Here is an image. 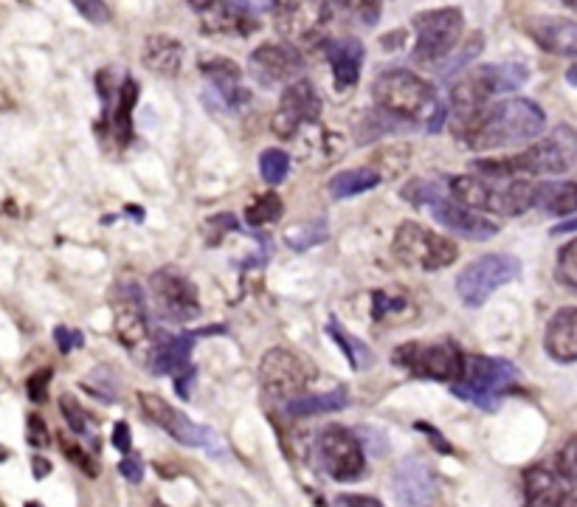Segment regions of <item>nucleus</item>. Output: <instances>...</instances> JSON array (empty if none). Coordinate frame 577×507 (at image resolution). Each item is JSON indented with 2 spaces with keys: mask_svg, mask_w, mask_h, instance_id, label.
Here are the masks:
<instances>
[{
  "mask_svg": "<svg viewBox=\"0 0 577 507\" xmlns=\"http://www.w3.org/2000/svg\"><path fill=\"white\" fill-rule=\"evenodd\" d=\"M527 79H530V68L521 62L482 65V68L465 71V77L456 82L448 99V119L456 139L465 141L473 124L485 113L490 96L518 91L521 85H527Z\"/></svg>",
  "mask_w": 577,
  "mask_h": 507,
  "instance_id": "f257e3e1",
  "label": "nucleus"
},
{
  "mask_svg": "<svg viewBox=\"0 0 577 507\" xmlns=\"http://www.w3.org/2000/svg\"><path fill=\"white\" fill-rule=\"evenodd\" d=\"M471 169L485 181H513L521 175H577V133L561 124L530 150L513 158L473 161Z\"/></svg>",
  "mask_w": 577,
  "mask_h": 507,
  "instance_id": "f03ea898",
  "label": "nucleus"
},
{
  "mask_svg": "<svg viewBox=\"0 0 577 507\" xmlns=\"http://www.w3.org/2000/svg\"><path fill=\"white\" fill-rule=\"evenodd\" d=\"M372 96L380 113L392 116L397 122H426L428 130L437 133L448 119V105L440 102L437 88L403 68L383 71L372 85Z\"/></svg>",
  "mask_w": 577,
  "mask_h": 507,
  "instance_id": "7ed1b4c3",
  "label": "nucleus"
},
{
  "mask_svg": "<svg viewBox=\"0 0 577 507\" xmlns=\"http://www.w3.org/2000/svg\"><path fill=\"white\" fill-rule=\"evenodd\" d=\"M547 127V113L532 99H504L485 108L479 122L473 124L471 133L462 144H468L476 153H490V150H504L513 144L538 139Z\"/></svg>",
  "mask_w": 577,
  "mask_h": 507,
  "instance_id": "20e7f679",
  "label": "nucleus"
},
{
  "mask_svg": "<svg viewBox=\"0 0 577 507\" xmlns=\"http://www.w3.org/2000/svg\"><path fill=\"white\" fill-rule=\"evenodd\" d=\"M524 507H577V434L552 465L524 471Z\"/></svg>",
  "mask_w": 577,
  "mask_h": 507,
  "instance_id": "39448f33",
  "label": "nucleus"
},
{
  "mask_svg": "<svg viewBox=\"0 0 577 507\" xmlns=\"http://www.w3.org/2000/svg\"><path fill=\"white\" fill-rule=\"evenodd\" d=\"M518 369L504 361V358H490V355H471L465 364V375L454 389L456 398L471 400L473 406L493 412L499 409L502 398L516 386Z\"/></svg>",
  "mask_w": 577,
  "mask_h": 507,
  "instance_id": "423d86ee",
  "label": "nucleus"
},
{
  "mask_svg": "<svg viewBox=\"0 0 577 507\" xmlns=\"http://www.w3.org/2000/svg\"><path fill=\"white\" fill-rule=\"evenodd\" d=\"M395 367L409 369L411 375L426 378V381H440V384L456 386L465 375V364L468 358L456 347L454 341H434V344H423V341H409L403 347H397L392 353Z\"/></svg>",
  "mask_w": 577,
  "mask_h": 507,
  "instance_id": "0eeeda50",
  "label": "nucleus"
},
{
  "mask_svg": "<svg viewBox=\"0 0 577 507\" xmlns=\"http://www.w3.org/2000/svg\"><path fill=\"white\" fill-rule=\"evenodd\" d=\"M392 251L403 265L417 271H442L454 265L459 257V248L445 234L426 229L420 223H400L392 240Z\"/></svg>",
  "mask_w": 577,
  "mask_h": 507,
  "instance_id": "6e6552de",
  "label": "nucleus"
},
{
  "mask_svg": "<svg viewBox=\"0 0 577 507\" xmlns=\"http://www.w3.org/2000/svg\"><path fill=\"white\" fill-rule=\"evenodd\" d=\"M462 29H465V17L454 6L420 12L414 17V31H417V43L411 51L414 62L431 68V65L448 60L462 37Z\"/></svg>",
  "mask_w": 577,
  "mask_h": 507,
  "instance_id": "1a4fd4ad",
  "label": "nucleus"
},
{
  "mask_svg": "<svg viewBox=\"0 0 577 507\" xmlns=\"http://www.w3.org/2000/svg\"><path fill=\"white\" fill-rule=\"evenodd\" d=\"M521 274V262L510 254H485L473 260L459 279H456V293L468 308H482L493 293L502 285L513 282Z\"/></svg>",
  "mask_w": 577,
  "mask_h": 507,
  "instance_id": "9d476101",
  "label": "nucleus"
},
{
  "mask_svg": "<svg viewBox=\"0 0 577 507\" xmlns=\"http://www.w3.org/2000/svg\"><path fill=\"white\" fill-rule=\"evenodd\" d=\"M333 23L330 0H293L276 12V31L293 48H319Z\"/></svg>",
  "mask_w": 577,
  "mask_h": 507,
  "instance_id": "9b49d317",
  "label": "nucleus"
},
{
  "mask_svg": "<svg viewBox=\"0 0 577 507\" xmlns=\"http://www.w3.org/2000/svg\"><path fill=\"white\" fill-rule=\"evenodd\" d=\"M150 296L158 313L172 319V322H195L200 316L198 288L175 265H164V268H158L152 274Z\"/></svg>",
  "mask_w": 577,
  "mask_h": 507,
  "instance_id": "f8f14e48",
  "label": "nucleus"
},
{
  "mask_svg": "<svg viewBox=\"0 0 577 507\" xmlns=\"http://www.w3.org/2000/svg\"><path fill=\"white\" fill-rule=\"evenodd\" d=\"M313 375L316 372L307 367L299 355L282 350V347L268 350L259 361V384L265 389V395L271 400H282V403L302 398Z\"/></svg>",
  "mask_w": 577,
  "mask_h": 507,
  "instance_id": "ddd939ff",
  "label": "nucleus"
},
{
  "mask_svg": "<svg viewBox=\"0 0 577 507\" xmlns=\"http://www.w3.org/2000/svg\"><path fill=\"white\" fill-rule=\"evenodd\" d=\"M366 451L358 434L344 426H327L319 434V457L335 482H355L364 474Z\"/></svg>",
  "mask_w": 577,
  "mask_h": 507,
  "instance_id": "4468645a",
  "label": "nucleus"
},
{
  "mask_svg": "<svg viewBox=\"0 0 577 507\" xmlns=\"http://www.w3.org/2000/svg\"><path fill=\"white\" fill-rule=\"evenodd\" d=\"M138 403H141V412L147 420H152L158 429H164L183 446L189 448H206V451H217V434L209 426H200L192 423L189 417L178 412L175 406H169L161 395H152V392H138Z\"/></svg>",
  "mask_w": 577,
  "mask_h": 507,
  "instance_id": "2eb2a0df",
  "label": "nucleus"
},
{
  "mask_svg": "<svg viewBox=\"0 0 577 507\" xmlns=\"http://www.w3.org/2000/svg\"><path fill=\"white\" fill-rule=\"evenodd\" d=\"M321 119V99L316 88L307 79H296L293 85L285 88L282 102L274 113V133L279 139H293L302 127L319 122Z\"/></svg>",
  "mask_w": 577,
  "mask_h": 507,
  "instance_id": "dca6fc26",
  "label": "nucleus"
},
{
  "mask_svg": "<svg viewBox=\"0 0 577 507\" xmlns=\"http://www.w3.org/2000/svg\"><path fill=\"white\" fill-rule=\"evenodd\" d=\"M248 71L265 88H276V85H293V79L304 74V57L299 48L288 43H265L259 46L251 60H248Z\"/></svg>",
  "mask_w": 577,
  "mask_h": 507,
  "instance_id": "f3484780",
  "label": "nucleus"
},
{
  "mask_svg": "<svg viewBox=\"0 0 577 507\" xmlns=\"http://www.w3.org/2000/svg\"><path fill=\"white\" fill-rule=\"evenodd\" d=\"M113 333L124 347H138L150 336L147 310L138 285H119L113 291Z\"/></svg>",
  "mask_w": 577,
  "mask_h": 507,
  "instance_id": "a211bd4d",
  "label": "nucleus"
},
{
  "mask_svg": "<svg viewBox=\"0 0 577 507\" xmlns=\"http://www.w3.org/2000/svg\"><path fill=\"white\" fill-rule=\"evenodd\" d=\"M428 212L434 215V220L445 226L448 231H454L459 237H468V240H476V243H485V240H493L499 234V226L493 220H487L485 215L473 212L468 206L456 203L454 198L448 200V195L442 192L440 198H434V203L428 206Z\"/></svg>",
  "mask_w": 577,
  "mask_h": 507,
  "instance_id": "6ab92c4d",
  "label": "nucleus"
},
{
  "mask_svg": "<svg viewBox=\"0 0 577 507\" xmlns=\"http://www.w3.org/2000/svg\"><path fill=\"white\" fill-rule=\"evenodd\" d=\"M395 493L400 505L406 507H428L437 496V477L431 465L420 457H409L397 465L395 471Z\"/></svg>",
  "mask_w": 577,
  "mask_h": 507,
  "instance_id": "aec40b11",
  "label": "nucleus"
},
{
  "mask_svg": "<svg viewBox=\"0 0 577 507\" xmlns=\"http://www.w3.org/2000/svg\"><path fill=\"white\" fill-rule=\"evenodd\" d=\"M200 74L209 79V85H212L214 93L220 96V102L226 108H243V105H248L251 93L243 88V68L237 62L212 57V60L200 62Z\"/></svg>",
  "mask_w": 577,
  "mask_h": 507,
  "instance_id": "412c9836",
  "label": "nucleus"
},
{
  "mask_svg": "<svg viewBox=\"0 0 577 507\" xmlns=\"http://www.w3.org/2000/svg\"><path fill=\"white\" fill-rule=\"evenodd\" d=\"M195 338L198 333H158L155 347L150 353V372L152 375H175L183 367H189V358L195 350Z\"/></svg>",
  "mask_w": 577,
  "mask_h": 507,
  "instance_id": "4be33fe9",
  "label": "nucleus"
},
{
  "mask_svg": "<svg viewBox=\"0 0 577 507\" xmlns=\"http://www.w3.org/2000/svg\"><path fill=\"white\" fill-rule=\"evenodd\" d=\"M530 37L555 57H577V23L566 17L530 20Z\"/></svg>",
  "mask_w": 577,
  "mask_h": 507,
  "instance_id": "5701e85b",
  "label": "nucleus"
},
{
  "mask_svg": "<svg viewBox=\"0 0 577 507\" xmlns=\"http://www.w3.org/2000/svg\"><path fill=\"white\" fill-rule=\"evenodd\" d=\"M547 355L558 364H575L577 361V308H561L547 324L544 336Z\"/></svg>",
  "mask_w": 577,
  "mask_h": 507,
  "instance_id": "b1692460",
  "label": "nucleus"
},
{
  "mask_svg": "<svg viewBox=\"0 0 577 507\" xmlns=\"http://www.w3.org/2000/svg\"><path fill=\"white\" fill-rule=\"evenodd\" d=\"M141 62L152 74L175 77L183 65V46L169 34H150L141 48Z\"/></svg>",
  "mask_w": 577,
  "mask_h": 507,
  "instance_id": "393cba45",
  "label": "nucleus"
},
{
  "mask_svg": "<svg viewBox=\"0 0 577 507\" xmlns=\"http://www.w3.org/2000/svg\"><path fill=\"white\" fill-rule=\"evenodd\" d=\"M327 60H330V68H333L335 85L341 91H347L352 85H358V77H361V65H364V43L355 40V37H344L330 46L327 51Z\"/></svg>",
  "mask_w": 577,
  "mask_h": 507,
  "instance_id": "a878e982",
  "label": "nucleus"
},
{
  "mask_svg": "<svg viewBox=\"0 0 577 507\" xmlns=\"http://www.w3.org/2000/svg\"><path fill=\"white\" fill-rule=\"evenodd\" d=\"M206 29L220 31V34H240V37H248L257 31V20L254 15L243 9L237 0L231 3H217L212 12H206Z\"/></svg>",
  "mask_w": 577,
  "mask_h": 507,
  "instance_id": "bb28decb",
  "label": "nucleus"
},
{
  "mask_svg": "<svg viewBox=\"0 0 577 507\" xmlns=\"http://www.w3.org/2000/svg\"><path fill=\"white\" fill-rule=\"evenodd\" d=\"M535 209H544L547 215L572 217L577 215V184L575 181H549L538 184Z\"/></svg>",
  "mask_w": 577,
  "mask_h": 507,
  "instance_id": "cd10ccee",
  "label": "nucleus"
},
{
  "mask_svg": "<svg viewBox=\"0 0 577 507\" xmlns=\"http://www.w3.org/2000/svg\"><path fill=\"white\" fill-rule=\"evenodd\" d=\"M138 105V82L133 77L122 79V88L116 96V110L110 113V133L116 136V141L127 147L133 141V110Z\"/></svg>",
  "mask_w": 577,
  "mask_h": 507,
  "instance_id": "c85d7f7f",
  "label": "nucleus"
},
{
  "mask_svg": "<svg viewBox=\"0 0 577 507\" xmlns=\"http://www.w3.org/2000/svg\"><path fill=\"white\" fill-rule=\"evenodd\" d=\"M327 336L333 338L338 350L347 355V361L355 372H366V369L375 367V353L369 350V344H364L358 336H352L335 316H330V322H327Z\"/></svg>",
  "mask_w": 577,
  "mask_h": 507,
  "instance_id": "c756f323",
  "label": "nucleus"
},
{
  "mask_svg": "<svg viewBox=\"0 0 577 507\" xmlns=\"http://www.w3.org/2000/svg\"><path fill=\"white\" fill-rule=\"evenodd\" d=\"M350 403L347 389H330L321 395H302L285 403V412L290 417H313V415H330V412H341Z\"/></svg>",
  "mask_w": 577,
  "mask_h": 507,
  "instance_id": "7c9ffc66",
  "label": "nucleus"
},
{
  "mask_svg": "<svg viewBox=\"0 0 577 507\" xmlns=\"http://www.w3.org/2000/svg\"><path fill=\"white\" fill-rule=\"evenodd\" d=\"M380 181H383V175H380L375 167L344 169V172H338L333 181H330V195H333L335 200L355 198V195H364L369 189H375Z\"/></svg>",
  "mask_w": 577,
  "mask_h": 507,
  "instance_id": "2f4dec72",
  "label": "nucleus"
},
{
  "mask_svg": "<svg viewBox=\"0 0 577 507\" xmlns=\"http://www.w3.org/2000/svg\"><path fill=\"white\" fill-rule=\"evenodd\" d=\"M406 310L414 313L411 299L403 291H375V296H372V319H375V322L403 319Z\"/></svg>",
  "mask_w": 577,
  "mask_h": 507,
  "instance_id": "473e14b6",
  "label": "nucleus"
},
{
  "mask_svg": "<svg viewBox=\"0 0 577 507\" xmlns=\"http://www.w3.org/2000/svg\"><path fill=\"white\" fill-rule=\"evenodd\" d=\"M282 215H285V203L276 192H265L251 206H245V223L248 226H268V223H276Z\"/></svg>",
  "mask_w": 577,
  "mask_h": 507,
  "instance_id": "72a5a7b5",
  "label": "nucleus"
},
{
  "mask_svg": "<svg viewBox=\"0 0 577 507\" xmlns=\"http://www.w3.org/2000/svg\"><path fill=\"white\" fill-rule=\"evenodd\" d=\"M60 412L62 417H65V423H68V429L74 431L76 437H82V440H91L93 448H96V426H93V420L88 417V412L76 403L74 395H62Z\"/></svg>",
  "mask_w": 577,
  "mask_h": 507,
  "instance_id": "f704fd0d",
  "label": "nucleus"
},
{
  "mask_svg": "<svg viewBox=\"0 0 577 507\" xmlns=\"http://www.w3.org/2000/svg\"><path fill=\"white\" fill-rule=\"evenodd\" d=\"M288 169H290V158L285 150H265V153L259 155V175H262V181L268 186H279L285 178H288Z\"/></svg>",
  "mask_w": 577,
  "mask_h": 507,
  "instance_id": "c9c22d12",
  "label": "nucleus"
},
{
  "mask_svg": "<svg viewBox=\"0 0 577 507\" xmlns=\"http://www.w3.org/2000/svg\"><path fill=\"white\" fill-rule=\"evenodd\" d=\"M442 189L440 184H434V181H426V178H414V181H409V184L400 189V198L406 200L409 206H414V209H428L431 203H434V198H440Z\"/></svg>",
  "mask_w": 577,
  "mask_h": 507,
  "instance_id": "e433bc0d",
  "label": "nucleus"
},
{
  "mask_svg": "<svg viewBox=\"0 0 577 507\" xmlns=\"http://www.w3.org/2000/svg\"><path fill=\"white\" fill-rule=\"evenodd\" d=\"M327 240V223H316V226H302V229L288 231V246L293 251H307V248L319 246Z\"/></svg>",
  "mask_w": 577,
  "mask_h": 507,
  "instance_id": "4c0bfd02",
  "label": "nucleus"
},
{
  "mask_svg": "<svg viewBox=\"0 0 577 507\" xmlns=\"http://www.w3.org/2000/svg\"><path fill=\"white\" fill-rule=\"evenodd\" d=\"M330 3L350 12L352 17H358L366 26H375L380 20V0H330Z\"/></svg>",
  "mask_w": 577,
  "mask_h": 507,
  "instance_id": "58836bf2",
  "label": "nucleus"
},
{
  "mask_svg": "<svg viewBox=\"0 0 577 507\" xmlns=\"http://www.w3.org/2000/svg\"><path fill=\"white\" fill-rule=\"evenodd\" d=\"M555 274H558V279H561L566 288L577 291V240H572L569 246L561 248L558 265H555Z\"/></svg>",
  "mask_w": 577,
  "mask_h": 507,
  "instance_id": "ea45409f",
  "label": "nucleus"
},
{
  "mask_svg": "<svg viewBox=\"0 0 577 507\" xmlns=\"http://www.w3.org/2000/svg\"><path fill=\"white\" fill-rule=\"evenodd\" d=\"M76 6V12L85 17L93 26H105L110 23V9L105 0H71Z\"/></svg>",
  "mask_w": 577,
  "mask_h": 507,
  "instance_id": "a19ab883",
  "label": "nucleus"
},
{
  "mask_svg": "<svg viewBox=\"0 0 577 507\" xmlns=\"http://www.w3.org/2000/svg\"><path fill=\"white\" fill-rule=\"evenodd\" d=\"M355 434H358L361 446H364V451H369V454H386V451H389V443H386L383 431L361 426V429H355Z\"/></svg>",
  "mask_w": 577,
  "mask_h": 507,
  "instance_id": "79ce46f5",
  "label": "nucleus"
},
{
  "mask_svg": "<svg viewBox=\"0 0 577 507\" xmlns=\"http://www.w3.org/2000/svg\"><path fill=\"white\" fill-rule=\"evenodd\" d=\"M54 341H57V347H60V353H74L79 350L82 344H85V338L79 330H71V327H54Z\"/></svg>",
  "mask_w": 577,
  "mask_h": 507,
  "instance_id": "37998d69",
  "label": "nucleus"
},
{
  "mask_svg": "<svg viewBox=\"0 0 577 507\" xmlns=\"http://www.w3.org/2000/svg\"><path fill=\"white\" fill-rule=\"evenodd\" d=\"M60 443H62V451L68 454V460L76 462V465H79V468H82V471H85L88 477H96V474H99V468H96V462H93L91 457H88V454L82 451V448L74 446V443H68L65 437H62Z\"/></svg>",
  "mask_w": 577,
  "mask_h": 507,
  "instance_id": "c03bdc74",
  "label": "nucleus"
},
{
  "mask_svg": "<svg viewBox=\"0 0 577 507\" xmlns=\"http://www.w3.org/2000/svg\"><path fill=\"white\" fill-rule=\"evenodd\" d=\"M51 369H40V372H34L29 378V384H26V389H29V398L34 400V403H43V400L48 398V384H51Z\"/></svg>",
  "mask_w": 577,
  "mask_h": 507,
  "instance_id": "a18cd8bd",
  "label": "nucleus"
},
{
  "mask_svg": "<svg viewBox=\"0 0 577 507\" xmlns=\"http://www.w3.org/2000/svg\"><path fill=\"white\" fill-rule=\"evenodd\" d=\"M195 378H198V369L192 367H183L181 372H175V392L181 395L183 400L192 398V386H195Z\"/></svg>",
  "mask_w": 577,
  "mask_h": 507,
  "instance_id": "49530a36",
  "label": "nucleus"
},
{
  "mask_svg": "<svg viewBox=\"0 0 577 507\" xmlns=\"http://www.w3.org/2000/svg\"><path fill=\"white\" fill-rule=\"evenodd\" d=\"M237 3H240L243 9H248L251 15H254V12H274L276 15V12H282L293 0H237Z\"/></svg>",
  "mask_w": 577,
  "mask_h": 507,
  "instance_id": "de8ad7c7",
  "label": "nucleus"
},
{
  "mask_svg": "<svg viewBox=\"0 0 577 507\" xmlns=\"http://www.w3.org/2000/svg\"><path fill=\"white\" fill-rule=\"evenodd\" d=\"M119 471H122L124 479H130L133 485H138L144 479V462L138 460L136 454H127L122 462H119Z\"/></svg>",
  "mask_w": 577,
  "mask_h": 507,
  "instance_id": "09e8293b",
  "label": "nucleus"
},
{
  "mask_svg": "<svg viewBox=\"0 0 577 507\" xmlns=\"http://www.w3.org/2000/svg\"><path fill=\"white\" fill-rule=\"evenodd\" d=\"M29 443L34 448L48 446V429H46V423H43V417L40 415L29 417Z\"/></svg>",
  "mask_w": 577,
  "mask_h": 507,
  "instance_id": "8fccbe9b",
  "label": "nucleus"
},
{
  "mask_svg": "<svg viewBox=\"0 0 577 507\" xmlns=\"http://www.w3.org/2000/svg\"><path fill=\"white\" fill-rule=\"evenodd\" d=\"M113 446L122 451L124 457L130 454V429H127V423L119 420L116 426H113Z\"/></svg>",
  "mask_w": 577,
  "mask_h": 507,
  "instance_id": "3c124183",
  "label": "nucleus"
},
{
  "mask_svg": "<svg viewBox=\"0 0 577 507\" xmlns=\"http://www.w3.org/2000/svg\"><path fill=\"white\" fill-rule=\"evenodd\" d=\"M333 507H383L372 496H338Z\"/></svg>",
  "mask_w": 577,
  "mask_h": 507,
  "instance_id": "603ef678",
  "label": "nucleus"
},
{
  "mask_svg": "<svg viewBox=\"0 0 577 507\" xmlns=\"http://www.w3.org/2000/svg\"><path fill=\"white\" fill-rule=\"evenodd\" d=\"M417 429H420V431H426V434H428V440H431V443H434V448H437V451H442V454H451V443H448V440H442V437H440V431L434 429V426H431V423H417Z\"/></svg>",
  "mask_w": 577,
  "mask_h": 507,
  "instance_id": "864d4df0",
  "label": "nucleus"
},
{
  "mask_svg": "<svg viewBox=\"0 0 577 507\" xmlns=\"http://www.w3.org/2000/svg\"><path fill=\"white\" fill-rule=\"evenodd\" d=\"M31 468H34V477L43 479L51 474V462L43 460V457H31Z\"/></svg>",
  "mask_w": 577,
  "mask_h": 507,
  "instance_id": "5fc2aeb1",
  "label": "nucleus"
},
{
  "mask_svg": "<svg viewBox=\"0 0 577 507\" xmlns=\"http://www.w3.org/2000/svg\"><path fill=\"white\" fill-rule=\"evenodd\" d=\"M220 0H189V6L195 9V12H200V15H206V12H212L214 6H217Z\"/></svg>",
  "mask_w": 577,
  "mask_h": 507,
  "instance_id": "6e6d98bb",
  "label": "nucleus"
},
{
  "mask_svg": "<svg viewBox=\"0 0 577 507\" xmlns=\"http://www.w3.org/2000/svg\"><path fill=\"white\" fill-rule=\"evenodd\" d=\"M569 231H577V215L569 217V220H563V223H558V226L552 229V234H569Z\"/></svg>",
  "mask_w": 577,
  "mask_h": 507,
  "instance_id": "4d7b16f0",
  "label": "nucleus"
},
{
  "mask_svg": "<svg viewBox=\"0 0 577 507\" xmlns=\"http://www.w3.org/2000/svg\"><path fill=\"white\" fill-rule=\"evenodd\" d=\"M566 82H569V85H575V88H577V62L572 65V68H569V71H566Z\"/></svg>",
  "mask_w": 577,
  "mask_h": 507,
  "instance_id": "13d9d810",
  "label": "nucleus"
},
{
  "mask_svg": "<svg viewBox=\"0 0 577 507\" xmlns=\"http://www.w3.org/2000/svg\"><path fill=\"white\" fill-rule=\"evenodd\" d=\"M563 6H569V9H575L577 12V0H563Z\"/></svg>",
  "mask_w": 577,
  "mask_h": 507,
  "instance_id": "bf43d9fd",
  "label": "nucleus"
},
{
  "mask_svg": "<svg viewBox=\"0 0 577 507\" xmlns=\"http://www.w3.org/2000/svg\"><path fill=\"white\" fill-rule=\"evenodd\" d=\"M152 507H167V505H164V502H155V505H152Z\"/></svg>",
  "mask_w": 577,
  "mask_h": 507,
  "instance_id": "052dcab7",
  "label": "nucleus"
},
{
  "mask_svg": "<svg viewBox=\"0 0 577 507\" xmlns=\"http://www.w3.org/2000/svg\"><path fill=\"white\" fill-rule=\"evenodd\" d=\"M26 507H40V505H37V502H29V505H26Z\"/></svg>",
  "mask_w": 577,
  "mask_h": 507,
  "instance_id": "680f3d73",
  "label": "nucleus"
}]
</instances>
